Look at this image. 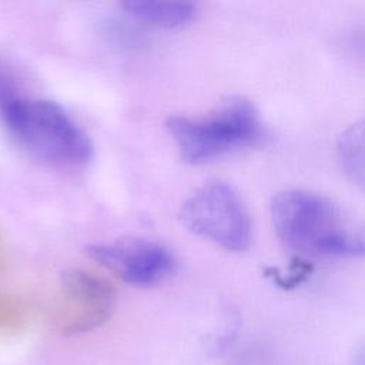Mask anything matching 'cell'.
I'll return each instance as SVG.
<instances>
[{"mask_svg":"<svg viewBox=\"0 0 365 365\" xmlns=\"http://www.w3.org/2000/svg\"><path fill=\"white\" fill-rule=\"evenodd\" d=\"M338 157L348 177L365 190V118L352 124L341 134Z\"/></svg>","mask_w":365,"mask_h":365,"instance_id":"obj_8","label":"cell"},{"mask_svg":"<svg viewBox=\"0 0 365 365\" xmlns=\"http://www.w3.org/2000/svg\"><path fill=\"white\" fill-rule=\"evenodd\" d=\"M87 254L121 281L135 287H153L165 281L175 269L171 251L147 238H121L91 244Z\"/></svg>","mask_w":365,"mask_h":365,"instance_id":"obj_5","label":"cell"},{"mask_svg":"<svg viewBox=\"0 0 365 365\" xmlns=\"http://www.w3.org/2000/svg\"><path fill=\"white\" fill-rule=\"evenodd\" d=\"M114 288L101 277L71 268L60 278L57 324L63 334L88 332L108 319L114 309Z\"/></svg>","mask_w":365,"mask_h":365,"instance_id":"obj_6","label":"cell"},{"mask_svg":"<svg viewBox=\"0 0 365 365\" xmlns=\"http://www.w3.org/2000/svg\"><path fill=\"white\" fill-rule=\"evenodd\" d=\"M0 118L19 145L48 165L80 168L93 157L88 135L54 101L21 96L0 110Z\"/></svg>","mask_w":365,"mask_h":365,"instance_id":"obj_3","label":"cell"},{"mask_svg":"<svg viewBox=\"0 0 365 365\" xmlns=\"http://www.w3.org/2000/svg\"><path fill=\"white\" fill-rule=\"evenodd\" d=\"M181 158L205 164L265 144L269 131L258 108L245 97H228L202 117L173 115L165 124Z\"/></svg>","mask_w":365,"mask_h":365,"instance_id":"obj_2","label":"cell"},{"mask_svg":"<svg viewBox=\"0 0 365 365\" xmlns=\"http://www.w3.org/2000/svg\"><path fill=\"white\" fill-rule=\"evenodd\" d=\"M21 87L16 74L6 64L0 63V110L11 103L13 100L21 97Z\"/></svg>","mask_w":365,"mask_h":365,"instance_id":"obj_9","label":"cell"},{"mask_svg":"<svg viewBox=\"0 0 365 365\" xmlns=\"http://www.w3.org/2000/svg\"><path fill=\"white\" fill-rule=\"evenodd\" d=\"M121 7L133 19L158 29H180L198 14L197 4L187 0H125Z\"/></svg>","mask_w":365,"mask_h":365,"instance_id":"obj_7","label":"cell"},{"mask_svg":"<svg viewBox=\"0 0 365 365\" xmlns=\"http://www.w3.org/2000/svg\"><path fill=\"white\" fill-rule=\"evenodd\" d=\"M182 225L228 251H244L252 238L248 210L240 194L224 181L198 187L181 205Z\"/></svg>","mask_w":365,"mask_h":365,"instance_id":"obj_4","label":"cell"},{"mask_svg":"<svg viewBox=\"0 0 365 365\" xmlns=\"http://www.w3.org/2000/svg\"><path fill=\"white\" fill-rule=\"evenodd\" d=\"M354 365H365V348L356 355Z\"/></svg>","mask_w":365,"mask_h":365,"instance_id":"obj_10","label":"cell"},{"mask_svg":"<svg viewBox=\"0 0 365 365\" xmlns=\"http://www.w3.org/2000/svg\"><path fill=\"white\" fill-rule=\"evenodd\" d=\"M271 218L279 241L299 257H365V220L324 195L281 191L271 201Z\"/></svg>","mask_w":365,"mask_h":365,"instance_id":"obj_1","label":"cell"}]
</instances>
